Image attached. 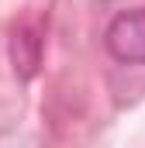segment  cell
I'll list each match as a JSON object with an SVG mask.
<instances>
[{
  "instance_id": "7a4b0ae2",
  "label": "cell",
  "mask_w": 145,
  "mask_h": 148,
  "mask_svg": "<svg viewBox=\"0 0 145 148\" xmlns=\"http://www.w3.org/2000/svg\"><path fill=\"white\" fill-rule=\"evenodd\" d=\"M10 59H14V73H21V79H31L41 59V38L35 28H17L10 38Z\"/></svg>"
},
{
  "instance_id": "6da1fadb",
  "label": "cell",
  "mask_w": 145,
  "mask_h": 148,
  "mask_svg": "<svg viewBox=\"0 0 145 148\" xmlns=\"http://www.w3.org/2000/svg\"><path fill=\"white\" fill-rule=\"evenodd\" d=\"M104 45L117 62L145 66V7L117 14L104 31Z\"/></svg>"
}]
</instances>
